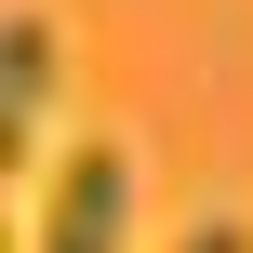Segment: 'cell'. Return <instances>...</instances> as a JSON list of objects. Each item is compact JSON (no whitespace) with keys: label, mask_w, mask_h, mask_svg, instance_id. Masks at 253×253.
Listing matches in <instances>:
<instances>
[{"label":"cell","mask_w":253,"mask_h":253,"mask_svg":"<svg viewBox=\"0 0 253 253\" xmlns=\"http://www.w3.org/2000/svg\"><path fill=\"white\" fill-rule=\"evenodd\" d=\"M173 253H253V227H240V213H200V227H187Z\"/></svg>","instance_id":"3957f363"},{"label":"cell","mask_w":253,"mask_h":253,"mask_svg":"<svg viewBox=\"0 0 253 253\" xmlns=\"http://www.w3.org/2000/svg\"><path fill=\"white\" fill-rule=\"evenodd\" d=\"M40 120H53V27L40 13H0V160L13 173H27Z\"/></svg>","instance_id":"7a4b0ae2"},{"label":"cell","mask_w":253,"mask_h":253,"mask_svg":"<svg viewBox=\"0 0 253 253\" xmlns=\"http://www.w3.org/2000/svg\"><path fill=\"white\" fill-rule=\"evenodd\" d=\"M40 253H133V160L120 147H80L40 187Z\"/></svg>","instance_id":"6da1fadb"}]
</instances>
